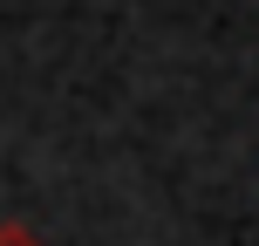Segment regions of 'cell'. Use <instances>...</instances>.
<instances>
[{"instance_id":"cell-1","label":"cell","mask_w":259,"mask_h":246,"mask_svg":"<svg viewBox=\"0 0 259 246\" xmlns=\"http://www.w3.org/2000/svg\"><path fill=\"white\" fill-rule=\"evenodd\" d=\"M0 246H41V239L27 233V226H0Z\"/></svg>"}]
</instances>
